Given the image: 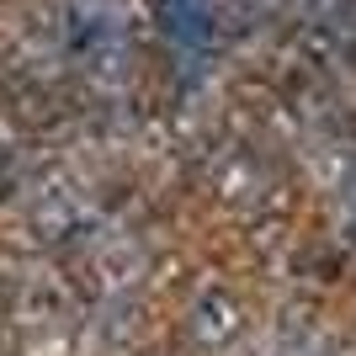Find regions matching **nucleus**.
<instances>
[{
    "instance_id": "2",
    "label": "nucleus",
    "mask_w": 356,
    "mask_h": 356,
    "mask_svg": "<svg viewBox=\"0 0 356 356\" xmlns=\"http://www.w3.org/2000/svg\"><path fill=\"white\" fill-rule=\"evenodd\" d=\"M149 356H170V351H149Z\"/></svg>"
},
{
    "instance_id": "1",
    "label": "nucleus",
    "mask_w": 356,
    "mask_h": 356,
    "mask_svg": "<svg viewBox=\"0 0 356 356\" xmlns=\"http://www.w3.org/2000/svg\"><path fill=\"white\" fill-rule=\"evenodd\" d=\"M245 335V303L229 287H202L197 303L186 309V341L197 356H223Z\"/></svg>"
}]
</instances>
